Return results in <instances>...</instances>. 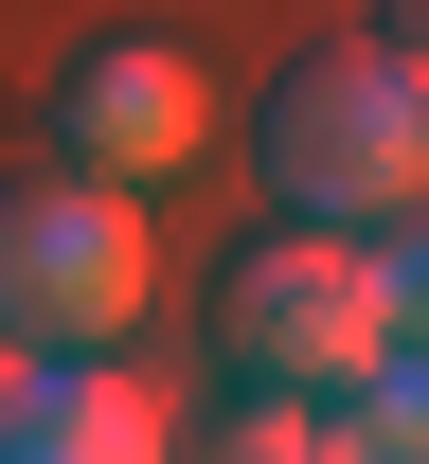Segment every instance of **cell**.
Listing matches in <instances>:
<instances>
[{
    "mask_svg": "<svg viewBox=\"0 0 429 464\" xmlns=\"http://www.w3.org/2000/svg\"><path fill=\"white\" fill-rule=\"evenodd\" d=\"M250 161L287 197V232H412L429 197V90L412 54H287L268 72V108H250Z\"/></svg>",
    "mask_w": 429,
    "mask_h": 464,
    "instance_id": "7a4b0ae2",
    "label": "cell"
},
{
    "mask_svg": "<svg viewBox=\"0 0 429 464\" xmlns=\"http://www.w3.org/2000/svg\"><path fill=\"white\" fill-rule=\"evenodd\" d=\"M143 286H161V232H143V197H108V179H0V340L18 357H108L125 322H143Z\"/></svg>",
    "mask_w": 429,
    "mask_h": 464,
    "instance_id": "3957f363",
    "label": "cell"
},
{
    "mask_svg": "<svg viewBox=\"0 0 429 464\" xmlns=\"http://www.w3.org/2000/svg\"><path fill=\"white\" fill-rule=\"evenodd\" d=\"M180 429H161V393L143 375H108V357H36L18 375V411H0V464H161Z\"/></svg>",
    "mask_w": 429,
    "mask_h": 464,
    "instance_id": "5b68a950",
    "label": "cell"
},
{
    "mask_svg": "<svg viewBox=\"0 0 429 464\" xmlns=\"http://www.w3.org/2000/svg\"><path fill=\"white\" fill-rule=\"evenodd\" d=\"M161 464H340V429H322V393H215L197 447H161Z\"/></svg>",
    "mask_w": 429,
    "mask_h": 464,
    "instance_id": "8992f818",
    "label": "cell"
},
{
    "mask_svg": "<svg viewBox=\"0 0 429 464\" xmlns=\"http://www.w3.org/2000/svg\"><path fill=\"white\" fill-rule=\"evenodd\" d=\"M54 161L108 179V197L180 179L197 161V54H180V36H90V54L54 72Z\"/></svg>",
    "mask_w": 429,
    "mask_h": 464,
    "instance_id": "277c9868",
    "label": "cell"
},
{
    "mask_svg": "<svg viewBox=\"0 0 429 464\" xmlns=\"http://www.w3.org/2000/svg\"><path fill=\"white\" fill-rule=\"evenodd\" d=\"M412 304H429L412 232H250L197 286V340L233 393H340L375 357H412Z\"/></svg>",
    "mask_w": 429,
    "mask_h": 464,
    "instance_id": "6da1fadb",
    "label": "cell"
}]
</instances>
